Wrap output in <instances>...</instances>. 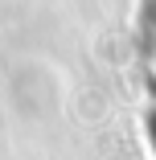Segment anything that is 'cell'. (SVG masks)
<instances>
[{
    "mask_svg": "<svg viewBox=\"0 0 156 160\" xmlns=\"http://www.w3.org/2000/svg\"><path fill=\"white\" fill-rule=\"evenodd\" d=\"M136 78L144 90V119L156 148V0H144L136 17Z\"/></svg>",
    "mask_w": 156,
    "mask_h": 160,
    "instance_id": "obj_1",
    "label": "cell"
}]
</instances>
